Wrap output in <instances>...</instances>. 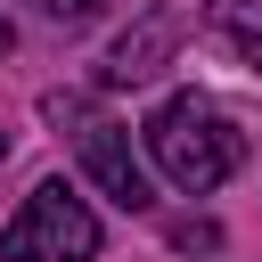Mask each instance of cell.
Instances as JSON below:
<instances>
[{
	"mask_svg": "<svg viewBox=\"0 0 262 262\" xmlns=\"http://www.w3.org/2000/svg\"><path fill=\"white\" fill-rule=\"evenodd\" d=\"M0 164H8V131H0Z\"/></svg>",
	"mask_w": 262,
	"mask_h": 262,
	"instance_id": "ba28073f",
	"label": "cell"
},
{
	"mask_svg": "<svg viewBox=\"0 0 262 262\" xmlns=\"http://www.w3.org/2000/svg\"><path fill=\"white\" fill-rule=\"evenodd\" d=\"M147 156H156V172L172 180V188H188V196H213L229 172H237V156H246V139H237V123L213 106V98H196V90H180V98H164L156 115H147Z\"/></svg>",
	"mask_w": 262,
	"mask_h": 262,
	"instance_id": "6da1fadb",
	"label": "cell"
},
{
	"mask_svg": "<svg viewBox=\"0 0 262 262\" xmlns=\"http://www.w3.org/2000/svg\"><path fill=\"white\" fill-rule=\"evenodd\" d=\"M172 246L196 254V246H221V229H213V221H172Z\"/></svg>",
	"mask_w": 262,
	"mask_h": 262,
	"instance_id": "8992f818",
	"label": "cell"
},
{
	"mask_svg": "<svg viewBox=\"0 0 262 262\" xmlns=\"http://www.w3.org/2000/svg\"><path fill=\"white\" fill-rule=\"evenodd\" d=\"M205 25H213V33H221L254 74H262V0H213V8H205Z\"/></svg>",
	"mask_w": 262,
	"mask_h": 262,
	"instance_id": "5b68a950",
	"label": "cell"
},
{
	"mask_svg": "<svg viewBox=\"0 0 262 262\" xmlns=\"http://www.w3.org/2000/svg\"><path fill=\"white\" fill-rule=\"evenodd\" d=\"M41 8H49V0H41Z\"/></svg>",
	"mask_w": 262,
	"mask_h": 262,
	"instance_id": "9c48e42d",
	"label": "cell"
},
{
	"mask_svg": "<svg viewBox=\"0 0 262 262\" xmlns=\"http://www.w3.org/2000/svg\"><path fill=\"white\" fill-rule=\"evenodd\" d=\"M90 254H98V213L66 180H41L0 229V262H90Z\"/></svg>",
	"mask_w": 262,
	"mask_h": 262,
	"instance_id": "7a4b0ae2",
	"label": "cell"
},
{
	"mask_svg": "<svg viewBox=\"0 0 262 262\" xmlns=\"http://www.w3.org/2000/svg\"><path fill=\"white\" fill-rule=\"evenodd\" d=\"M49 115L74 123V147H82V172L98 180V196H115L123 213H147V205H156V180H147V164L131 156V131H123V123L90 115L82 98H49Z\"/></svg>",
	"mask_w": 262,
	"mask_h": 262,
	"instance_id": "3957f363",
	"label": "cell"
},
{
	"mask_svg": "<svg viewBox=\"0 0 262 262\" xmlns=\"http://www.w3.org/2000/svg\"><path fill=\"white\" fill-rule=\"evenodd\" d=\"M180 33H188V16H180V8H147L131 33H115V49H106L98 82H106V90H131V82L164 74V57L180 49Z\"/></svg>",
	"mask_w": 262,
	"mask_h": 262,
	"instance_id": "277c9868",
	"label": "cell"
},
{
	"mask_svg": "<svg viewBox=\"0 0 262 262\" xmlns=\"http://www.w3.org/2000/svg\"><path fill=\"white\" fill-rule=\"evenodd\" d=\"M98 0H49V16H90Z\"/></svg>",
	"mask_w": 262,
	"mask_h": 262,
	"instance_id": "52a82bcc",
	"label": "cell"
}]
</instances>
